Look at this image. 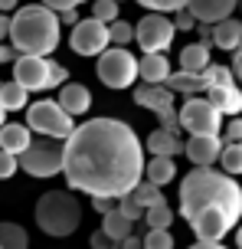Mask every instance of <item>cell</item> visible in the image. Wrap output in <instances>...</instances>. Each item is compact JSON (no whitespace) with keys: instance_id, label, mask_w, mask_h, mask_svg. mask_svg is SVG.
I'll use <instances>...</instances> for the list:
<instances>
[{"instance_id":"obj_47","label":"cell","mask_w":242,"mask_h":249,"mask_svg":"<svg viewBox=\"0 0 242 249\" xmlns=\"http://www.w3.org/2000/svg\"><path fill=\"white\" fill-rule=\"evenodd\" d=\"M16 10V0H0V13H13Z\"/></svg>"},{"instance_id":"obj_35","label":"cell","mask_w":242,"mask_h":249,"mask_svg":"<svg viewBox=\"0 0 242 249\" xmlns=\"http://www.w3.org/2000/svg\"><path fill=\"white\" fill-rule=\"evenodd\" d=\"M16 171H20L16 154H10V151H0V180H10Z\"/></svg>"},{"instance_id":"obj_4","label":"cell","mask_w":242,"mask_h":249,"mask_svg":"<svg viewBox=\"0 0 242 249\" xmlns=\"http://www.w3.org/2000/svg\"><path fill=\"white\" fill-rule=\"evenodd\" d=\"M33 220L46 236H56V239L72 236L82 226V203H79L76 190H46L36 200Z\"/></svg>"},{"instance_id":"obj_39","label":"cell","mask_w":242,"mask_h":249,"mask_svg":"<svg viewBox=\"0 0 242 249\" xmlns=\"http://www.w3.org/2000/svg\"><path fill=\"white\" fill-rule=\"evenodd\" d=\"M92 207H95L98 213H108L112 207H115V200L112 197H92Z\"/></svg>"},{"instance_id":"obj_18","label":"cell","mask_w":242,"mask_h":249,"mask_svg":"<svg viewBox=\"0 0 242 249\" xmlns=\"http://www.w3.org/2000/svg\"><path fill=\"white\" fill-rule=\"evenodd\" d=\"M167 75H170V59H167L164 53H144L138 59V79L141 82L157 86V82H164Z\"/></svg>"},{"instance_id":"obj_36","label":"cell","mask_w":242,"mask_h":249,"mask_svg":"<svg viewBox=\"0 0 242 249\" xmlns=\"http://www.w3.org/2000/svg\"><path fill=\"white\" fill-rule=\"evenodd\" d=\"M174 26H177V30H196V17L183 7V10L174 13Z\"/></svg>"},{"instance_id":"obj_14","label":"cell","mask_w":242,"mask_h":249,"mask_svg":"<svg viewBox=\"0 0 242 249\" xmlns=\"http://www.w3.org/2000/svg\"><path fill=\"white\" fill-rule=\"evenodd\" d=\"M239 0H187V10L196 17V23H219L232 17Z\"/></svg>"},{"instance_id":"obj_26","label":"cell","mask_w":242,"mask_h":249,"mask_svg":"<svg viewBox=\"0 0 242 249\" xmlns=\"http://www.w3.org/2000/svg\"><path fill=\"white\" fill-rule=\"evenodd\" d=\"M144 220H147V230H170V223H174V210H170V203L161 197L157 203H151V207L144 210Z\"/></svg>"},{"instance_id":"obj_41","label":"cell","mask_w":242,"mask_h":249,"mask_svg":"<svg viewBox=\"0 0 242 249\" xmlns=\"http://www.w3.org/2000/svg\"><path fill=\"white\" fill-rule=\"evenodd\" d=\"M59 23L76 26V23H79V7H72V10H63V13H59Z\"/></svg>"},{"instance_id":"obj_27","label":"cell","mask_w":242,"mask_h":249,"mask_svg":"<svg viewBox=\"0 0 242 249\" xmlns=\"http://www.w3.org/2000/svg\"><path fill=\"white\" fill-rule=\"evenodd\" d=\"M0 249H30V233L20 223H0Z\"/></svg>"},{"instance_id":"obj_49","label":"cell","mask_w":242,"mask_h":249,"mask_svg":"<svg viewBox=\"0 0 242 249\" xmlns=\"http://www.w3.org/2000/svg\"><path fill=\"white\" fill-rule=\"evenodd\" d=\"M7 122V108H3V105H0V124Z\"/></svg>"},{"instance_id":"obj_45","label":"cell","mask_w":242,"mask_h":249,"mask_svg":"<svg viewBox=\"0 0 242 249\" xmlns=\"http://www.w3.org/2000/svg\"><path fill=\"white\" fill-rule=\"evenodd\" d=\"M16 59V50H13V46H3V43H0V62H13Z\"/></svg>"},{"instance_id":"obj_19","label":"cell","mask_w":242,"mask_h":249,"mask_svg":"<svg viewBox=\"0 0 242 249\" xmlns=\"http://www.w3.org/2000/svg\"><path fill=\"white\" fill-rule=\"evenodd\" d=\"M239 43H242V20L226 17V20L213 23V46H219V50H226V53H236Z\"/></svg>"},{"instance_id":"obj_42","label":"cell","mask_w":242,"mask_h":249,"mask_svg":"<svg viewBox=\"0 0 242 249\" xmlns=\"http://www.w3.org/2000/svg\"><path fill=\"white\" fill-rule=\"evenodd\" d=\"M190 249H226V246H223L219 239H196Z\"/></svg>"},{"instance_id":"obj_30","label":"cell","mask_w":242,"mask_h":249,"mask_svg":"<svg viewBox=\"0 0 242 249\" xmlns=\"http://www.w3.org/2000/svg\"><path fill=\"white\" fill-rule=\"evenodd\" d=\"M203 79H206V89L210 86H229V82H236V75H232L229 66H206L203 69Z\"/></svg>"},{"instance_id":"obj_34","label":"cell","mask_w":242,"mask_h":249,"mask_svg":"<svg viewBox=\"0 0 242 249\" xmlns=\"http://www.w3.org/2000/svg\"><path fill=\"white\" fill-rule=\"evenodd\" d=\"M141 3L144 10H154V13H177L187 7V0H134Z\"/></svg>"},{"instance_id":"obj_1","label":"cell","mask_w":242,"mask_h":249,"mask_svg":"<svg viewBox=\"0 0 242 249\" xmlns=\"http://www.w3.org/2000/svg\"><path fill=\"white\" fill-rule=\"evenodd\" d=\"M144 144L121 118H89L63 141L69 190L118 200L144 177Z\"/></svg>"},{"instance_id":"obj_46","label":"cell","mask_w":242,"mask_h":249,"mask_svg":"<svg viewBox=\"0 0 242 249\" xmlns=\"http://www.w3.org/2000/svg\"><path fill=\"white\" fill-rule=\"evenodd\" d=\"M10 33V13H0V39Z\"/></svg>"},{"instance_id":"obj_22","label":"cell","mask_w":242,"mask_h":249,"mask_svg":"<svg viewBox=\"0 0 242 249\" xmlns=\"http://www.w3.org/2000/svg\"><path fill=\"white\" fill-rule=\"evenodd\" d=\"M144 151H147V154H167V158H177V154H183V141H180V135H174V131L157 128V131L147 135Z\"/></svg>"},{"instance_id":"obj_8","label":"cell","mask_w":242,"mask_h":249,"mask_svg":"<svg viewBox=\"0 0 242 249\" xmlns=\"http://www.w3.org/2000/svg\"><path fill=\"white\" fill-rule=\"evenodd\" d=\"M180 131L187 135H219L223 131V115L206 95H187V102L177 108Z\"/></svg>"},{"instance_id":"obj_37","label":"cell","mask_w":242,"mask_h":249,"mask_svg":"<svg viewBox=\"0 0 242 249\" xmlns=\"http://www.w3.org/2000/svg\"><path fill=\"white\" fill-rule=\"evenodd\" d=\"M226 141H242V115H232L226 122Z\"/></svg>"},{"instance_id":"obj_16","label":"cell","mask_w":242,"mask_h":249,"mask_svg":"<svg viewBox=\"0 0 242 249\" xmlns=\"http://www.w3.org/2000/svg\"><path fill=\"white\" fill-rule=\"evenodd\" d=\"M206 99L219 108V115H242V89L236 82L229 86H210L206 89Z\"/></svg>"},{"instance_id":"obj_12","label":"cell","mask_w":242,"mask_h":249,"mask_svg":"<svg viewBox=\"0 0 242 249\" xmlns=\"http://www.w3.org/2000/svg\"><path fill=\"white\" fill-rule=\"evenodd\" d=\"M223 151V135H190L183 144V154L193 161V167H213Z\"/></svg>"},{"instance_id":"obj_51","label":"cell","mask_w":242,"mask_h":249,"mask_svg":"<svg viewBox=\"0 0 242 249\" xmlns=\"http://www.w3.org/2000/svg\"><path fill=\"white\" fill-rule=\"evenodd\" d=\"M108 249H118V246H108Z\"/></svg>"},{"instance_id":"obj_48","label":"cell","mask_w":242,"mask_h":249,"mask_svg":"<svg viewBox=\"0 0 242 249\" xmlns=\"http://www.w3.org/2000/svg\"><path fill=\"white\" fill-rule=\"evenodd\" d=\"M236 246L242 249V223H239V230H236Z\"/></svg>"},{"instance_id":"obj_10","label":"cell","mask_w":242,"mask_h":249,"mask_svg":"<svg viewBox=\"0 0 242 249\" xmlns=\"http://www.w3.org/2000/svg\"><path fill=\"white\" fill-rule=\"evenodd\" d=\"M174 36H177V26H174V20L167 13L147 10L134 26V39H138V46L144 53H167Z\"/></svg>"},{"instance_id":"obj_33","label":"cell","mask_w":242,"mask_h":249,"mask_svg":"<svg viewBox=\"0 0 242 249\" xmlns=\"http://www.w3.org/2000/svg\"><path fill=\"white\" fill-rule=\"evenodd\" d=\"M118 13H121V3H118V0H95V3H92V17L102 20V23L118 20Z\"/></svg>"},{"instance_id":"obj_44","label":"cell","mask_w":242,"mask_h":249,"mask_svg":"<svg viewBox=\"0 0 242 249\" xmlns=\"http://www.w3.org/2000/svg\"><path fill=\"white\" fill-rule=\"evenodd\" d=\"M118 249H141V239L134 236V233H128V236L118 243Z\"/></svg>"},{"instance_id":"obj_11","label":"cell","mask_w":242,"mask_h":249,"mask_svg":"<svg viewBox=\"0 0 242 249\" xmlns=\"http://www.w3.org/2000/svg\"><path fill=\"white\" fill-rule=\"evenodd\" d=\"M108 43H112V36H108V23L95 20V17L79 20V23L72 26V33H69V46H72L76 56H98Z\"/></svg>"},{"instance_id":"obj_20","label":"cell","mask_w":242,"mask_h":249,"mask_svg":"<svg viewBox=\"0 0 242 249\" xmlns=\"http://www.w3.org/2000/svg\"><path fill=\"white\" fill-rule=\"evenodd\" d=\"M30 141H33V135H30L26 124H20V122H3L0 124V151L20 154V151L30 148Z\"/></svg>"},{"instance_id":"obj_23","label":"cell","mask_w":242,"mask_h":249,"mask_svg":"<svg viewBox=\"0 0 242 249\" xmlns=\"http://www.w3.org/2000/svg\"><path fill=\"white\" fill-rule=\"evenodd\" d=\"M131 230H134V223H131L125 213L118 210V207H112L108 213H102V233H105L108 239H112L115 246L128 236V233H131Z\"/></svg>"},{"instance_id":"obj_13","label":"cell","mask_w":242,"mask_h":249,"mask_svg":"<svg viewBox=\"0 0 242 249\" xmlns=\"http://www.w3.org/2000/svg\"><path fill=\"white\" fill-rule=\"evenodd\" d=\"M134 102H138L141 108L154 112L157 118H161V115H167V112H177V108H174V92H170L164 82H157V86L141 82V86L134 89Z\"/></svg>"},{"instance_id":"obj_50","label":"cell","mask_w":242,"mask_h":249,"mask_svg":"<svg viewBox=\"0 0 242 249\" xmlns=\"http://www.w3.org/2000/svg\"><path fill=\"white\" fill-rule=\"evenodd\" d=\"M236 7H239V10H242V0H239V3H236Z\"/></svg>"},{"instance_id":"obj_40","label":"cell","mask_w":242,"mask_h":249,"mask_svg":"<svg viewBox=\"0 0 242 249\" xmlns=\"http://www.w3.org/2000/svg\"><path fill=\"white\" fill-rule=\"evenodd\" d=\"M108 246H115V243L105 236L102 230H98V233H92V249H108Z\"/></svg>"},{"instance_id":"obj_31","label":"cell","mask_w":242,"mask_h":249,"mask_svg":"<svg viewBox=\"0 0 242 249\" xmlns=\"http://www.w3.org/2000/svg\"><path fill=\"white\" fill-rule=\"evenodd\" d=\"M141 249H174L170 230H147L144 239H141Z\"/></svg>"},{"instance_id":"obj_24","label":"cell","mask_w":242,"mask_h":249,"mask_svg":"<svg viewBox=\"0 0 242 249\" xmlns=\"http://www.w3.org/2000/svg\"><path fill=\"white\" fill-rule=\"evenodd\" d=\"M0 105H3L7 112H23L26 105H30V92H26L16 79L0 82Z\"/></svg>"},{"instance_id":"obj_6","label":"cell","mask_w":242,"mask_h":249,"mask_svg":"<svg viewBox=\"0 0 242 249\" xmlns=\"http://www.w3.org/2000/svg\"><path fill=\"white\" fill-rule=\"evenodd\" d=\"M95 75H98V82L105 89H131L134 86V79H138V59H134V53L125 50V46H105L98 56H95Z\"/></svg>"},{"instance_id":"obj_32","label":"cell","mask_w":242,"mask_h":249,"mask_svg":"<svg viewBox=\"0 0 242 249\" xmlns=\"http://www.w3.org/2000/svg\"><path fill=\"white\" fill-rule=\"evenodd\" d=\"M115 207L121 213H125L128 220H131V223H138V220H144V207H141L138 200H134V194H131V190H128V194H121V197L115 200Z\"/></svg>"},{"instance_id":"obj_52","label":"cell","mask_w":242,"mask_h":249,"mask_svg":"<svg viewBox=\"0 0 242 249\" xmlns=\"http://www.w3.org/2000/svg\"><path fill=\"white\" fill-rule=\"evenodd\" d=\"M239 50H242V43H239Z\"/></svg>"},{"instance_id":"obj_43","label":"cell","mask_w":242,"mask_h":249,"mask_svg":"<svg viewBox=\"0 0 242 249\" xmlns=\"http://www.w3.org/2000/svg\"><path fill=\"white\" fill-rule=\"evenodd\" d=\"M232 75H236V79H239V86H242V50H236V56H232Z\"/></svg>"},{"instance_id":"obj_17","label":"cell","mask_w":242,"mask_h":249,"mask_svg":"<svg viewBox=\"0 0 242 249\" xmlns=\"http://www.w3.org/2000/svg\"><path fill=\"white\" fill-rule=\"evenodd\" d=\"M164 86L170 89L174 95H203L206 92V79H203V72H190V69L174 72V69H170V75L164 79Z\"/></svg>"},{"instance_id":"obj_54","label":"cell","mask_w":242,"mask_h":249,"mask_svg":"<svg viewBox=\"0 0 242 249\" xmlns=\"http://www.w3.org/2000/svg\"><path fill=\"white\" fill-rule=\"evenodd\" d=\"M118 3H121V0H118Z\"/></svg>"},{"instance_id":"obj_38","label":"cell","mask_w":242,"mask_h":249,"mask_svg":"<svg viewBox=\"0 0 242 249\" xmlns=\"http://www.w3.org/2000/svg\"><path fill=\"white\" fill-rule=\"evenodd\" d=\"M43 7H49V10L63 13V10H72V7H79V3H85V0H39Z\"/></svg>"},{"instance_id":"obj_7","label":"cell","mask_w":242,"mask_h":249,"mask_svg":"<svg viewBox=\"0 0 242 249\" xmlns=\"http://www.w3.org/2000/svg\"><path fill=\"white\" fill-rule=\"evenodd\" d=\"M23 112H26V128L43 138H52V141H65L76 128V118L56 99H39L33 105H26Z\"/></svg>"},{"instance_id":"obj_3","label":"cell","mask_w":242,"mask_h":249,"mask_svg":"<svg viewBox=\"0 0 242 249\" xmlns=\"http://www.w3.org/2000/svg\"><path fill=\"white\" fill-rule=\"evenodd\" d=\"M10 46L16 56H49L56 53L59 39H63V23L59 13L43 7V3H30V7H16L10 17Z\"/></svg>"},{"instance_id":"obj_9","label":"cell","mask_w":242,"mask_h":249,"mask_svg":"<svg viewBox=\"0 0 242 249\" xmlns=\"http://www.w3.org/2000/svg\"><path fill=\"white\" fill-rule=\"evenodd\" d=\"M16 161L30 177H56L63 174V141L39 138L30 141V148L16 154Z\"/></svg>"},{"instance_id":"obj_2","label":"cell","mask_w":242,"mask_h":249,"mask_svg":"<svg viewBox=\"0 0 242 249\" xmlns=\"http://www.w3.org/2000/svg\"><path fill=\"white\" fill-rule=\"evenodd\" d=\"M242 213V187L226 171L193 167L180 180V216L196 239H223L236 230Z\"/></svg>"},{"instance_id":"obj_25","label":"cell","mask_w":242,"mask_h":249,"mask_svg":"<svg viewBox=\"0 0 242 249\" xmlns=\"http://www.w3.org/2000/svg\"><path fill=\"white\" fill-rule=\"evenodd\" d=\"M206 66H210V43H190L180 50V69L203 72Z\"/></svg>"},{"instance_id":"obj_53","label":"cell","mask_w":242,"mask_h":249,"mask_svg":"<svg viewBox=\"0 0 242 249\" xmlns=\"http://www.w3.org/2000/svg\"><path fill=\"white\" fill-rule=\"evenodd\" d=\"M239 220H242V213H239Z\"/></svg>"},{"instance_id":"obj_29","label":"cell","mask_w":242,"mask_h":249,"mask_svg":"<svg viewBox=\"0 0 242 249\" xmlns=\"http://www.w3.org/2000/svg\"><path fill=\"white\" fill-rule=\"evenodd\" d=\"M108 36H112V46H128V43H134V26L128 20H112L108 23Z\"/></svg>"},{"instance_id":"obj_15","label":"cell","mask_w":242,"mask_h":249,"mask_svg":"<svg viewBox=\"0 0 242 249\" xmlns=\"http://www.w3.org/2000/svg\"><path fill=\"white\" fill-rule=\"evenodd\" d=\"M56 102H59L72 118H82V115L92 108V92L82 86V82H63V86H59V99H56Z\"/></svg>"},{"instance_id":"obj_28","label":"cell","mask_w":242,"mask_h":249,"mask_svg":"<svg viewBox=\"0 0 242 249\" xmlns=\"http://www.w3.org/2000/svg\"><path fill=\"white\" fill-rule=\"evenodd\" d=\"M219 164L226 174H242V141H223V151H219Z\"/></svg>"},{"instance_id":"obj_21","label":"cell","mask_w":242,"mask_h":249,"mask_svg":"<svg viewBox=\"0 0 242 249\" xmlns=\"http://www.w3.org/2000/svg\"><path fill=\"white\" fill-rule=\"evenodd\" d=\"M177 177V161L167 158V154H151V161H144V180L164 187Z\"/></svg>"},{"instance_id":"obj_5","label":"cell","mask_w":242,"mask_h":249,"mask_svg":"<svg viewBox=\"0 0 242 249\" xmlns=\"http://www.w3.org/2000/svg\"><path fill=\"white\" fill-rule=\"evenodd\" d=\"M13 79L26 92H46V89L69 82V69L52 62L49 56H16L13 59Z\"/></svg>"}]
</instances>
